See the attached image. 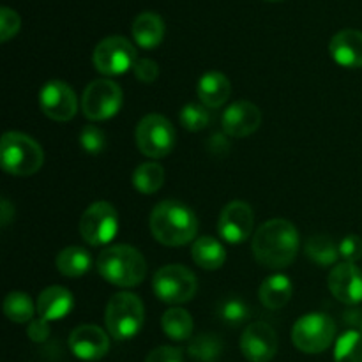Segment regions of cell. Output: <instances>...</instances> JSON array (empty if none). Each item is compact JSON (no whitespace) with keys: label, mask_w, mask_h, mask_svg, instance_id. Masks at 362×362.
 I'll list each match as a JSON object with an SVG mask.
<instances>
[{"label":"cell","mask_w":362,"mask_h":362,"mask_svg":"<svg viewBox=\"0 0 362 362\" xmlns=\"http://www.w3.org/2000/svg\"><path fill=\"white\" fill-rule=\"evenodd\" d=\"M134 76L141 83H154L159 76V66L152 59H138L133 67Z\"/></svg>","instance_id":"cell-36"},{"label":"cell","mask_w":362,"mask_h":362,"mask_svg":"<svg viewBox=\"0 0 362 362\" xmlns=\"http://www.w3.org/2000/svg\"><path fill=\"white\" fill-rule=\"evenodd\" d=\"M39 106L48 119L67 122L76 115L78 99L66 81L52 80L39 92Z\"/></svg>","instance_id":"cell-12"},{"label":"cell","mask_w":362,"mask_h":362,"mask_svg":"<svg viewBox=\"0 0 362 362\" xmlns=\"http://www.w3.org/2000/svg\"><path fill=\"white\" fill-rule=\"evenodd\" d=\"M271 2H278V0H271Z\"/></svg>","instance_id":"cell-41"},{"label":"cell","mask_w":362,"mask_h":362,"mask_svg":"<svg viewBox=\"0 0 362 362\" xmlns=\"http://www.w3.org/2000/svg\"><path fill=\"white\" fill-rule=\"evenodd\" d=\"M35 311H37V308H34L30 297L23 292H11L4 300V313L14 324L32 322Z\"/></svg>","instance_id":"cell-28"},{"label":"cell","mask_w":362,"mask_h":362,"mask_svg":"<svg viewBox=\"0 0 362 362\" xmlns=\"http://www.w3.org/2000/svg\"><path fill=\"white\" fill-rule=\"evenodd\" d=\"M334 362H362V334L359 331L350 329L336 339Z\"/></svg>","instance_id":"cell-30"},{"label":"cell","mask_w":362,"mask_h":362,"mask_svg":"<svg viewBox=\"0 0 362 362\" xmlns=\"http://www.w3.org/2000/svg\"><path fill=\"white\" fill-rule=\"evenodd\" d=\"M165 182V170L159 163H144L133 173V184L136 191L144 194H154Z\"/></svg>","instance_id":"cell-27"},{"label":"cell","mask_w":362,"mask_h":362,"mask_svg":"<svg viewBox=\"0 0 362 362\" xmlns=\"http://www.w3.org/2000/svg\"><path fill=\"white\" fill-rule=\"evenodd\" d=\"M240 352L250 362H269L278 352V334L265 322L250 324L240 338Z\"/></svg>","instance_id":"cell-14"},{"label":"cell","mask_w":362,"mask_h":362,"mask_svg":"<svg viewBox=\"0 0 362 362\" xmlns=\"http://www.w3.org/2000/svg\"><path fill=\"white\" fill-rule=\"evenodd\" d=\"M21 27V20L18 16L16 11H13L11 7L4 6L0 9V41L7 42L11 37L20 32Z\"/></svg>","instance_id":"cell-34"},{"label":"cell","mask_w":362,"mask_h":362,"mask_svg":"<svg viewBox=\"0 0 362 362\" xmlns=\"http://www.w3.org/2000/svg\"><path fill=\"white\" fill-rule=\"evenodd\" d=\"M92 62L95 71L105 76H120L138 62L136 48L122 35H110L95 46Z\"/></svg>","instance_id":"cell-8"},{"label":"cell","mask_w":362,"mask_h":362,"mask_svg":"<svg viewBox=\"0 0 362 362\" xmlns=\"http://www.w3.org/2000/svg\"><path fill=\"white\" fill-rule=\"evenodd\" d=\"M165 334L173 341H186L193 336V318L182 308H170L161 318Z\"/></svg>","instance_id":"cell-25"},{"label":"cell","mask_w":362,"mask_h":362,"mask_svg":"<svg viewBox=\"0 0 362 362\" xmlns=\"http://www.w3.org/2000/svg\"><path fill=\"white\" fill-rule=\"evenodd\" d=\"M0 159L4 172L16 177H28L41 170L45 152L34 138L9 131L0 141Z\"/></svg>","instance_id":"cell-4"},{"label":"cell","mask_w":362,"mask_h":362,"mask_svg":"<svg viewBox=\"0 0 362 362\" xmlns=\"http://www.w3.org/2000/svg\"><path fill=\"white\" fill-rule=\"evenodd\" d=\"M336 322L325 313H310L300 317L292 329V343L304 354H322L332 345Z\"/></svg>","instance_id":"cell-6"},{"label":"cell","mask_w":362,"mask_h":362,"mask_svg":"<svg viewBox=\"0 0 362 362\" xmlns=\"http://www.w3.org/2000/svg\"><path fill=\"white\" fill-rule=\"evenodd\" d=\"M180 124L186 127L191 133H197V131L205 129V127L211 124V112L205 105H198V103H187L182 110H180Z\"/></svg>","instance_id":"cell-31"},{"label":"cell","mask_w":362,"mask_h":362,"mask_svg":"<svg viewBox=\"0 0 362 362\" xmlns=\"http://www.w3.org/2000/svg\"><path fill=\"white\" fill-rule=\"evenodd\" d=\"M304 251H306V257L320 267L334 265L339 258V246H336L331 237L325 235H315L308 239Z\"/></svg>","instance_id":"cell-26"},{"label":"cell","mask_w":362,"mask_h":362,"mask_svg":"<svg viewBox=\"0 0 362 362\" xmlns=\"http://www.w3.org/2000/svg\"><path fill=\"white\" fill-rule=\"evenodd\" d=\"M119 232V216L108 202H95L81 214L80 233L90 246H105Z\"/></svg>","instance_id":"cell-11"},{"label":"cell","mask_w":362,"mask_h":362,"mask_svg":"<svg viewBox=\"0 0 362 362\" xmlns=\"http://www.w3.org/2000/svg\"><path fill=\"white\" fill-rule=\"evenodd\" d=\"M255 228L253 209L246 202H230L218 219V232L230 244H240L250 239Z\"/></svg>","instance_id":"cell-13"},{"label":"cell","mask_w":362,"mask_h":362,"mask_svg":"<svg viewBox=\"0 0 362 362\" xmlns=\"http://www.w3.org/2000/svg\"><path fill=\"white\" fill-rule=\"evenodd\" d=\"M145 310L138 296L129 292H119L110 299L105 313V324L108 334L117 341L133 339L144 327Z\"/></svg>","instance_id":"cell-5"},{"label":"cell","mask_w":362,"mask_h":362,"mask_svg":"<svg viewBox=\"0 0 362 362\" xmlns=\"http://www.w3.org/2000/svg\"><path fill=\"white\" fill-rule=\"evenodd\" d=\"M255 260L267 269H285L299 251V232L286 219H271L258 226L251 243Z\"/></svg>","instance_id":"cell-1"},{"label":"cell","mask_w":362,"mask_h":362,"mask_svg":"<svg viewBox=\"0 0 362 362\" xmlns=\"http://www.w3.org/2000/svg\"><path fill=\"white\" fill-rule=\"evenodd\" d=\"M27 334H28V338H30L34 343L46 341V339H48V336H49L48 320H45V318H37V320H32L30 324H28Z\"/></svg>","instance_id":"cell-38"},{"label":"cell","mask_w":362,"mask_h":362,"mask_svg":"<svg viewBox=\"0 0 362 362\" xmlns=\"http://www.w3.org/2000/svg\"><path fill=\"white\" fill-rule=\"evenodd\" d=\"M156 297L166 304L189 303L198 290L197 276L184 265H165L152 279Z\"/></svg>","instance_id":"cell-7"},{"label":"cell","mask_w":362,"mask_h":362,"mask_svg":"<svg viewBox=\"0 0 362 362\" xmlns=\"http://www.w3.org/2000/svg\"><path fill=\"white\" fill-rule=\"evenodd\" d=\"M131 32L140 48L154 49L165 37V21L156 13H141L134 18Z\"/></svg>","instance_id":"cell-21"},{"label":"cell","mask_w":362,"mask_h":362,"mask_svg":"<svg viewBox=\"0 0 362 362\" xmlns=\"http://www.w3.org/2000/svg\"><path fill=\"white\" fill-rule=\"evenodd\" d=\"M122 88L112 80H94L81 95V112L88 120L101 122L115 117L122 108Z\"/></svg>","instance_id":"cell-10"},{"label":"cell","mask_w":362,"mask_h":362,"mask_svg":"<svg viewBox=\"0 0 362 362\" xmlns=\"http://www.w3.org/2000/svg\"><path fill=\"white\" fill-rule=\"evenodd\" d=\"M339 257L349 264H356L362 258V239L359 235H346L339 243Z\"/></svg>","instance_id":"cell-35"},{"label":"cell","mask_w":362,"mask_h":362,"mask_svg":"<svg viewBox=\"0 0 362 362\" xmlns=\"http://www.w3.org/2000/svg\"><path fill=\"white\" fill-rule=\"evenodd\" d=\"M145 362H184L182 350L175 346H158L148 354Z\"/></svg>","instance_id":"cell-37"},{"label":"cell","mask_w":362,"mask_h":362,"mask_svg":"<svg viewBox=\"0 0 362 362\" xmlns=\"http://www.w3.org/2000/svg\"><path fill=\"white\" fill-rule=\"evenodd\" d=\"M262 124V112L250 101H235L225 110L221 119L223 131L232 138H246Z\"/></svg>","instance_id":"cell-17"},{"label":"cell","mask_w":362,"mask_h":362,"mask_svg":"<svg viewBox=\"0 0 362 362\" xmlns=\"http://www.w3.org/2000/svg\"><path fill=\"white\" fill-rule=\"evenodd\" d=\"M293 296V285L285 274H272L264 279L258 290L260 303L269 310H281Z\"/></svg>","instance_id":"cell-22"},{"label":"cell","mask_w":362,"mask_h":362,"mask_svg":"<svg viewBox=\"0 0 362 362\" xmlns=\"http://www.w3.org/2000/svg\"><path fill=\"white\" fill-rule=\"evenodd\" d=\"M57 271L66 278H80V276L87 274L92 267V258L87 250L78 246L64 247L59 255H57Z\"/></svg>","instance_id":"cell-24"},{"label":"cell","mask_w":362,"mask_h":362,"mask_svg":"<svg viewBox=\"0 0 362 362\" xmlns=\"http://www.w3.org/2000/svg\"><path fill=\"white\" fill-rule=\"evenodd\" d=\"M0 219H2V226L6 228V226H9L11 219L14 218V207L11 205V202L7 200V198H2V205H0Z\"/></svg>","instance_id":"cell-39"},{"label":"cell","mask_w":362,"mask_h":362,"mask_svg":"<svg viewBox=\"0 0 362 362\" xmlns=\"http://www.w3.org/2000/svg\"><path fill=\"white\" fill-rule=\"evenodd\" d=\"M218 313L219 318L228 325H240L250 318V308H247V304L243 299L230 297V299L223 300Z\"/></svg>","instance_id":"cell-32"},{"label":"cell","mask_w":362,"mask_h":362,"mask_svg":"<svg viewBox=\"0 0 362 362\" xmlns=\"http://www.w3.org/2000/svg\"><path fill=\"white\" fill-rule=\"evenodd\" d=\"M69 349L78 359L99 361L108 354L110 338L98 325H78L69 334Z\"/></svg>","instance_id":"cell-15"},{"label":"cell","mask_w":362,"mask_h":362,"mask_svg":"<svg viewBox=\"0 0 362 362\" xmlns=\"http://www.w3.org/2000/svg\"><path fill=\"white\" fill-rule=\"evenodd\" d=\"M98 272L110 285L120 288H133L145 279L147 274V262L144 255L127 244L110 246L99 255Z\"/></svg>","instance_id":"cell-3"},{"label":"cell","mask_w":362,"mask_h":362,"mask_svg":"<svg viewBox=\"0 0 362 362\" xmlns=\"http://www.w3.org/2000/svg\"><path fill=\"white\" fill-rule=\"evenodd\" d=\"M359 329H361L359 332H361V334H362V320H361V324H359Z\"/></svg>","instance_id":"cell-40"},{"label":"cell","mask_w":362,"mask_h":362,"mask_svg":"<svg viewBox=\"0 0 362 362\" xmlns=\"http://www.w3.org/2000/svg\"><path fill=\"white\" fill-rule=\"evenodd\" d=\"M187 352L197 362H216L221 357L223 341L216 334H198L191 338Z\"/></svg>","instance_id":"cell-29"},{"label":"cell","mask_w":362,"mask_h":362,"mask_svg":"<svg viewBox=\"0 0 362 362\" xmlns=\"http://www.w3.org/2000/svg\"><path fill=\"white\" fill-rule=\"evenodd\" d=\"M191 255H193L194 264L205 271H218L226 260V251L223 244L212 237H200L194 240Z\"/></svg>","instance_id":"cell-23"},{"label":"cell","mask_w":362,"mask_h":362,"mask_svg":"<svg viewBox=\"0 0 362 362\" xmlns=\"http://www.w3.org/2000/svg\"><path fill=\"white\" fill-rule=\"evenodd\" d=\"M136 145L147 158L161 159L173 151L175 145V129L168 119L158 113H148L138 122Z\"/></svg>","instance_id":"cell-9"},{"label":"cell","mask_w":362,"mask_h":362,"mask_svg":"<svg viewBox=\"0 0 362 362\" xmlns=\"http://www.w3.org/2000/svg\"><path fill=\"white\" fill-rule=\"evenodd\" d=\"M151 232L154 239L165 246H184L197 237L198 218L182 202H159L152 209Z\"/></svg>","instance_id":"cell-2"},{"label":"cell","mask_w":362,"mask_h":362,"mask_svg":"<svg viewBox=\"0 0 362 362\" xmlns=\"http://www.w3.org/2000/svg\"><path fill=\"white\" fill-rule=\"evenodd\" d=\"M80 145L87 154L99 156L106 147V134L98 126H85L80 133Z\"/></svg>","instance_id":"cell-33"},{"label":"cell","mask_w":362,"mask_h":362,"mask_svg":"<svg viewBox=\"0 0 362 362\" xmlns=\"http://www.w3.org/2000/svg\"><path fill=\"white\" fill-rule=\"evenodd\" d=\"M329 52L336 64L349 69L362 67V32L356 28H345L332 35Z\"/></svg>","instance_id":"cell-18"},{"label":"cell","mask_w":362,"mask_h":362,"mask_svg":"<svg viewBox=\"0 0 362 362\" xmlns=\"http://www.w3.org/2000/svg\"><path fill=\"white\" fill-rule=\"evenodd\" d=\"M198 99L207 108H219L226 103L232 92L230 80L219 71H209L198 81Z\"/></svg>","instance_id":"cell-20"},{"label":"cell","mask_w":362,"mask_h":362,"mask_svg":"<svg viewBox=\"0 0 362 362\" xmlns=\"http://www.w3.org/2000/svg\"><path fill=\"white\" fill-rule=\"evenodd\" d=\"M329 290L338 300L346 306L362 303V272L356 264L343 262L332 267L329 274Z\"/></svg>","instance_id":"cell-16"},{"label":"cell","mask_w":362,"mask_h":362,"mask_svg":"<svg viewBox=\"0 0 362 362\" xmlns=\"http://www.w3.org/2000/svg\"><path fill=\"white\" fill-rule=\"evenodd\" d=\"M73 293L64 286H48L46 290H42L37 304H35L39 318H45L48 322L67 317L73 311Z\"/></svg>","instance_id":"cell-19"}]
</instances>
